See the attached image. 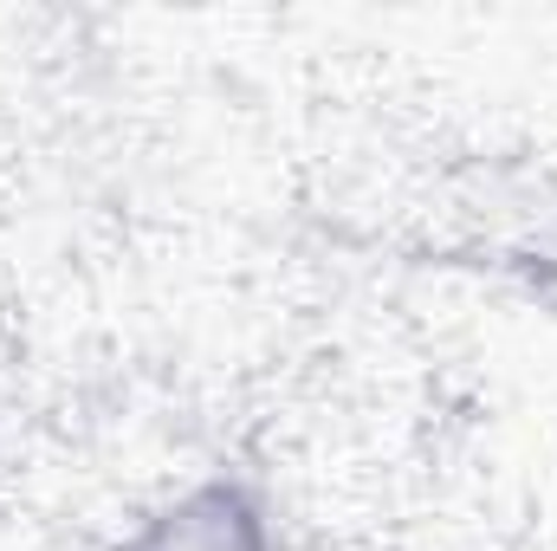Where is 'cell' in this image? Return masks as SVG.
Returning a JSON list of instances; mask_svg holds the SVG:
<instances>
[{"mask_svg": "<svg viewBox=\"0 0 557 551\" xmlns=\"http://www.w3.org/2000/svg\"><path fill=\"white\" fill-rule=\"evenodd\" d=\"M117 551H273L267 506L234 480H201L162 500Z\"/></svg>", "mask_w": 557, "mask_h": 551, "instance_id": "cell-1", "label": "cell"}]
</instances>
